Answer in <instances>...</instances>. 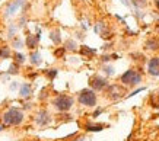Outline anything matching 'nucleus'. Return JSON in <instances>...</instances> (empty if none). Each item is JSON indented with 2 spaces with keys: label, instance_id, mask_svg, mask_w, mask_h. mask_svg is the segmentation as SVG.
<instances>
[{
  "label": "nucleus",
  "instance_id": "nucleus-1",
  "mask_svg": "<svg viewBox=\"0 0 159 141\" xmlns=\"http://www.w3.org/2000/svg\"><path fill=\"white\" fill-rule=\"evenodd\" d=\"M143 80V73L142 71H137L136 68H129L127 71L120 76V83L124 84L125 88H134V86H139Z\"/></svg>",
  "mask_w": 159,
  "mask_h": 141
},
{
  "label": "nucleus",
  "instance_id": "nucleus-2",
  "mask_svg": "<svg viewBox=\"0 0 159 141\" xmlns=\"http://www.w3.org/2000/svg\"><path fill=\"white\" fill-rule=\"evenodd\" d=\"M75 105V99H73L70 95H66V93H60L53 99V106L56 111H58L60 113H64V112H69Z\"/></svg>",
  "mask_w": 159,
  "mask_h": 141
},
{
  "label": "nucleus",
  "instance_id": "nucleus-3",
  "mask_svg": "<svg viewBox=\"0 0 159 141\" xmlns=\"http://www.w3.org/2000/svg\"><path fill=\"white\" fill-rule=\"evenodd\" d=\"M2 119H3L5 125L16 126V125H19V124H22V121H24V112L20 111L19 108H9L3 113Z\"/></svg>",
  "mask_w": 159,
  "mask_h": 141
},
{
  "label": "nucleus",
  "instance_id": "nucleus-4",
  "mask_svg": "<svg viewBox=\"0 0 159 141\" xmlns=\"http://www.w3.org/2000/svg\"><path fill=\"white\" fill-rule=\"evenodd\" d=\"M77 102L80 103L82 106H86V108L97 106V102H98L97 92H95V90H92L91 88L82 89L80 92L77 93Z\"/></svg>",
  "mask_w": 159,
  "mask_h": 141
},
{
  "label": "nucleus",
  "instance_id": "nucleus-5",
  "mask_svg": "<svg viewBox=\"0 0 159 141\" xmlns=\"http://www.w3.org/2000/svg\"><path fill=\"white\" fill-rule=\"evenodd\" d=\"M104 92H105V96L110 100H120L127 93V88L121 83H112V84H108V88Z\"/></svg>",
  "mask_w": 159,
  "mask_h": 141
},
{
  "label": "nucleus",
  "instance_id": "nucleus-6",
  "mask_svg": "<svg viewBox=\"0 0 159 141\" xmlns=\"http://www.w3.org/2000/svg\"><path fill=\"white\" fill-rule=\"evenodd\" d=\"M108 79L101 76V74H93L91 79H89V88L95 92H104L107 88H108Z\"/></svg>",
  "mask_w": 159,
  "mask_h": 141
},
{
  "label": "nucleus",
  "instance_id": "nucleus-7",
  "mask_svg": "<svg viewBox=\"0 0 159 141\" xmlns=\"http://www.w3.org/2000/svg\"><path fill=\"white\" fill-rule=\"evenodd\" d=\"M35 122H37V125H39V126L48 125L50 122H51V115H50V112L47 111V109L38 111L37 115H35Z\"/></svg>",
  "mask_w": 159,
  "mask_h": 141
},
{
  "label": "nucleus",
  "instance_id": "nucleus-8",
  "mask_svg": "<svg viewBox=\"0 0 159 141\" xmlns=\"http://www.w3.org/2000/svg\"><path fill=\"white\" fill-rule=\"evenodd\" d=\"M148 74L152 77H159V57H152L148 61Z\"/></svg>",
  "mask_w": 159,
  "mask_h": 141
},
{
  "label": "nucleus",
  "instance_id": "nucleus-9",
  "mask_svg": "<svg viewBox=\"0 0 159 141\" xmlns=\"http://www.w3.org/2000/svg\"><path fill=\"white\" fill-rule=\"evenodd\" d=\"M93 29H95V32H97V34L101 35L104 39H110L111 38L110 34L107 32V31H108V26H107V24L104 22V20H99V22H97V25H95V28H93Z\"/></svg>",
  "mask_w": 159,
  "mask_h": 141
},
{
  "label": "nucleus",
  "instance_id": "nucleus-10",
  "mask_svg": "<svg viewBox=\"0 0 159 141\" xmlns=\"http://www.w3.org/2000/svg\"><path fill=\"white\" fill-rule=\"evenodd\" d=\"M39 35H41V32H38L37 35H28V36H26L25 44H26V47H28L29 49L34 51V49L37 48V45H38V42H39V38H41Z\"/></svg>",
  "mask_w": 159,
  "mask_h": 141
},
{
  "label": "nucleus",
  "instance_id": "nucleus-11",
  "mask_svg": "<svg viewBox=\"0 0 159 141\" xmlns=\"http://www.w3.org/2000/svg\"><path fill=\"white\" fill-rule=\"evenodd\" d=\"M24 5V0H15L13 3H10L9 5V7H7V9H6V13H5V16L6 18H9L10 15H13L15 12H16V10L19 9L20 6Z\"/></svg>",
  "mask_w": 159,
  "mask_h": 141
},
{
  "label": "nucleus",
  "instance_id": "nucleus-12",
  "mask_svg": "<svg viewBox=\"0 0 159 141\" xmlns=\"http://www.w3.org/2000/svg\"><path fill=\"white\" fill-rule=\"evenodd\" d=\"M145 49H148V51H158V49H159V39L158 38H149V39H146Z\"/></svg>",
  "mask_w": 159,
  "mask_h": 141
},
{
  "label": "nucleus",
  "instance_id": "nucleus-13",
  "mask_svg": "<svg viewBox=\"0 0 159 141\" xmlns=\"http://www.w3.org/2000/svg\"><path fill=\"white\" fill-rule=\"evenodd\" d=\"M104 128H105V125H102V124H95V122H86L85 124V130L89 132H99Z\"/></svg>",
  "mask_w": 159,
  "mask_h": 141
},
{
  "label": "nucleus",
  "instance_id": "nucleus-14",
  "mask_svg": "<svg viewBox=\"0 0 159 141\" xmlns=\"http://www.w3.org/2000/svg\"><path fill=\"white\" fill-rule=\"evenodd\" d=\"M19 95L22 97H29L32 95V86L29 83H22L19 88Z\"/></svg>",
  "mask_w": 159,
  "mask_h": 141
},
{
  "label": "nucleus",
  "instance_id": "nucleus-15",
  "mask_svg": "<svg viewBox=\"0 0 159 141\" xmlns=\"http://www.w3.org/2000/svg\"><path fill=\"white\" fill-rule=\"evenodd\" d=\"M29 61H31V64H34V66H41V63H43V57H41V54H39V51H32L31 53V55H29Z\"/></svg>",
  "mask_w": 159,
  "mask_h": 141
},
{
  "label": "nucleus",
  "instance_id": "nucleus-16",
  "mask_svg": "<svg viewBox=\"0 0 159 141\" xmlns=\"http://www.w3.org/2000/svg\"><path fill=\"white\" fill-rule=\"evenodd\" d=\"M79 51H80V54H82V55H85V57H93V55L97 54V49L91 48V47H88V45H82Z\"/></svg>",
  "mask_w": 159,
  "mask_h": 141
},
{
  "label": "nucleus",
  "instance_id": "nucleus-17",
  "mask_svg": "<svg viewBox=\"0 0 159 141\" xmlns=\"http://www.w3.org/2000/svg\"><path fill=\"white\" fill-rule=\"evenodd\" d=\"M50 39L53 41L54 44H60L61 42V32H60V29H53L51 32H50Z\"/></svg>",
  "mask_w": 159,
  "mask_h": 141
},
{
  "label": "nucleus",
  "instance_id": "nucleus-18",
  "mask_svg": "<svg viewBox=\"0 0 159 141\" xmlns=\"http://www.w3.org/2000/svg\"><path fill=\"white\" fill-rule=\"evenodd\" d=\"M64 48H66V51H77L79 49V47H77V42L75 41V39H67L66 42H64Z\"/></svg>",
  "mask_w": 159,
  "mask_h": 141
},
{
  "label": "nucleus",
  "instance_id": "nucleus-19",
  "mask_svg": "<svg viewBox=\"0 0 159 141\" xmlns=\"http://www.w3.org/2000/svg\"><path fill=\"white\" fill-rule=\"evenodd\" d=\"M150 106L153 108V109H159V92H155L150 95Z\"/></svg>",
  "mask_w": 159,
  "mask_h": 141
},
{
  "label": "nucleus",
  "instance_id": "nucleus-20",
  "mask_svg": "<svg viewBox=\"0 0 159 141\" xmlns=\"http://www.w3.org/2000/svg\"><path fill=\"white\" fill-rule=\"evenodd\" d=\"M10 55H12V51H10L9 47H6V45L0 47V58L7 60V58H10Z\"/></svg>",
  "mask_w": 159,
  "mask_h": 141
},
{
  "label": "nucleus",
  "instance_id": "nucleus-21",
  "mask_svg": "<svg viewBox=\"0 0 159 141\" xmlns=\"http://www.w3.org/2000/svg\"><path fill=\"white\" fill-rule=\"evenodd\" d=\"M102 71H104V74H105L107 77H110V76H114V67L112 66H110V64H104L102 66Z\"/></svg>",
  "mask_w": 159,
  "mask_h": 141
},
{
  "label": "nucleus",
  "instance_id": "nucleus-22",
  "mask_svg": "<svg viewBox=\"0 0 159 141\" xmlns=\"http://www.w3.org/2000/svg\"><path fill=\"white\" fill-rule=\"evenodd\" d=\"M13 60H15V63H18V64H24L25 63V60H26V57H25L22 53H15L13 54Z\"/></svg>",
  "mask_w": 159,
  "mask_h": 141
},
{
  "label": "nucleus",
  "instance_id": "nucleus-23",
  "mask_svg": "<svg viewBox=\"0 0 159 141\" xmlns=\"http://www.w3.org/2000/svg\"><path fill=\"white\" fill-rule=\"evenodd\" d=\"M130 58H133L134 61H142V63H143V61H146V57L142 53H131L130 54Z\"/></svg>",
  "mask_w": 159,
  "mask_h": 141
},
{
  "label": "nucleus",
  "instance_id": "nucleus-24",
  "mask_svg": "<svg viewBox=\"0 0 159 141\" xmlns=\"http://www.w3.org/2000/svg\"><path fill=\"white\" fill-rule=\"evenodd\" d=\"M57 74H58V70H57V68H50V70H45V76H47L50 80H54Z\"/></svg>",
  "mask_w": 159,
  "mask_h": 141
},
{
  "label": "nucleus",
  "instance_id": "nucleus-25",
  "mask_svg": "<svg viewBox=\"0 0 159 141\" xmlns=\"http://www.w3.org/2000/svg\"><path fill=\"white\" fill-rule=\"evenodd\" d=\"M19 66L20 64H18V63H15L13 61V64H10L9 70H7V74H18L19 73Z\"/></svg>",
  "mask_w": 159,
  "mask_h": 141
},
{
  "label": "nucleus",
  "instance_id": "nucleus-26",
  "mask_svg": "<svg viewBox=\"0 0 159 141\" xmlns=\"http://www.w3.org/2000/svg\"><path fill=\"white\" fill-rule=\"evenodd\" d=\"M146 5H148V2H146V0H134V2H133V6H134L136 9L145 7Z\"/></svg>",
  "mask_w": 159,
  "mask_h": 141
},
{
  "label": "nucleus",
  "instance_id": "nucleus-27",
  "mask_svg": "<svg viewBox=\"0 0 159 141\" xmlns=\"http://www.w3.org/2000/svg\"><path fill=\"white\" fill-rule=\"evenodd\" d=\"M24 45V41L20 38H13V48H20Z\"/></svg>",
  "mask_w": 159,
  "mask_h": 141
},
{
  "label": "nucleus",
  "instance_id": "nucleus-28",
  "mask_svg": "<svg viewBox=\"0 0 159 141\" xmlns=\"http://www.w3.org/2000/svg\"><path fill=\"white\" fill-rule=\"evenodd\" d=\"M111 60H112V55H111V54H105V55H102V57H101V61H102L104 64L110 63Z\"/></svg>",
  "mask_w": 159,
  "mask_h": 141
},
{
  "label": "nucleus",
  "instance_id": "nucleus-29",
  "mask_svg": "<svg viewBox=\"0 0 159 141\" xmlns=\"http://www.w3.org/2000/svg\"><path fill=\"white\" fill-rule=\"evenodd\" d=\"M64 53H66V48H64V47H63V48H60V49H56V57H63V55H64Z\"/></svg>",
  "mask_w": 159,
  "mask_h": 141
},
{
  "label": "nucleus",
  "instance_id": "nucleus-30",
  "mask_svg": "<svg viewBox=\"0 0 159 141\" xmlns=\"http://www.w3.org/2000/svg\"><path fill=\"white\" fill-rule=\"evenodd\" d=\"M142 90H145V88H139V89H136L134 92H131L130 95H127V97H131V96H134V95H137L139 92H142Z\"/></svg>",
  "mask_w": 159,
  "mask_h": 141
},
{
  "label": "nucleus",
  "instance_id": "nucleus-31",
  "mask_svg": "<svg viewBox=\"0 0 159 141\" xmlns=\"http://www.w3.org/2000/svg\"><path fill=\"white\" fill-rule=\"evenodd\" d=\"M15 32H16V26H13V25H12V26L9 28V38H13L12 35H15Z\"/></svg>",
  "mask_w": 159,
  "mask_h": 141
},
{
  "label": "nucleus",
  "instance_id": "nucleus-32",
  "mask_svg": "<svg viewBox=\"0 0 159 141\" xmlns=\"http://www.w3.org/2000/svg\"><path fill=\"white\" fill-rule=\"evenodd\" d=\"M102 111H104V109H97V111L93 112V118H97L98 115H101V113H102Z\"/></svg>",
  "mask_w": 159,
  "mask_h": 141
},
{
  "label": "nucleus",
  "instance_id": "nucleus-33",
  "mask_svg": "<svg viewBox=\"0 0 159 141\" xmlns=\"http://www.w3.org/2000/svg\"><path fill=\"white\" fill-rule=\"evenodd\" d=\"M16 88H18V84H16V82H13L12 84H10V90H15Z\"/></svg>",
  "mask_w": 159,
  "mask_h": 141
},
{
  "label": "nucleus",
  "instance_id": "nucleus-34",
  "mask_svg": "<svg viewBox=\"0 0 159 141\" xmlns=\"http://www.w3.org/2000/svg\"><path fill=\"white\" fill-rule=\"evenodd\" d=\"M155 6H156V9L159 10V0H155Z\"/></svg>",
  "mask_w": 159,
  "mask_h": 141
},
{
  "label": "nucleus",
  "instance_id": "nucleus-35",
  "mask_svg": "<svg viewBox=\"0 0 159 141\" xmlns=\"http://www.w3.org/2000/svg\"><path fill=\"white\" fill-rule=\"evenodd\" d=\"M5 130V124H0V131H3Z\"/></svg>",
  "mask_w": 159,
  "mask_h": 141
},
{
  "label": "nucleus",
  "instance_id": "nucleus-36",
  "mask_svg": "<svg viewBox=\"0 0 159 141\" xmlns=\"http://www.w3.org/2000/svg\"><path fill=\"white\" fill-rule=\"evenodd\" d=\"M158 115H159V112H158Z\"/></svg>",
  "mask_w": 159,
  "mask_h": 141
}]
</instances>
